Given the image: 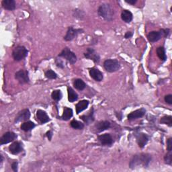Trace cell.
Here are the masks:
<instances>
[{"instance_id":"obj_1","label":"cell","mask_w":172,"mask_h":172,"mask_svg":"<svg viewBox=\"0 0 172 172\" xmlns=\"http://www.w3.org/2000/svg\"><path fill=\"white\" fill-rule=\"evenodd\" d=\"M151 160V156L149 154L141 153L139 155H135L131 159L129 166L130 168H134L138 166L147 167L150 164Z\"/></svg>"},{"instance_id":"obj_2","label":"cell","mask_w":172,"mask_h":172,"mask_svg":"<svg viewBox=\"0 0 172 172\" xmlns=\"http://www.w3.org/2000/svg\"><path fill=\"white\" fill-rule=\"evenodd\" d=\"M98 12L99 16H101L107 21H111L113 19L114 12H113L112 8L109 4H102L99 7Z\"/></svg>"},{"instance_id":"obj_3","label":"cell","mask_w":172,"mask_h":172,"mask_svg":"<svg viewBox=\"0 0 172 172\" xmlns=\"http://www.w3.org/2000/svg\"><path fill=\"white\" fill-rule=\"evenodd\" d=\"M28 50L23 46H18L16 47L12 52L13 58L15 61H20L23 60L28 55Z\"/></svg>"},{"instance_id":"obj_4","label":"cell","mask_w":172,"mask_h":172,"mask_svg":"<svg viewBox=\"0 0 172 172\" xmlns=\"http://www.w3.org/2000/svg\"><path fill=\"white\" fill-rule=\"evenodd\" d=\"M104 69L110 73L117 71L120 69V63L116 59H107L104 63Z\"/></svg>"},{"instance_id":"obj_5","label":"cell","mask_w":172,"mask_h":172,"mask_svg":"<svg viewBox=\"0 0 172 172\" xmlns=\"http://www.w3.org/2000/svg\"><path fill=\"white\" fill-rule=\"evenodd\" d=\"M58 57L65 58V59L69 61L71 64H74L77 61V57L75 55V54L73 52H72L71 50L67 47L63 50L62 52L59 54V55H58Z\"/></svg>"},{"instance_id":"obj_6","label":"cell","mask_w":172,"mask_h":172,"mask_svg":"<svg viewBox=\"0 0 172 172\" xmlns=\"http://www.w3.org/2000/svg\"><path fill=\"white\" fill-rule=\"evenodd\" d=\"M16 79L22 84L27 83L29 82V77L28 71L24 70H20L15 74Z\"/></svg>"},{"instance_id":"obj_7","label":"cell","mask_w":172,"mask_h":172,"mask_svg":"<svg viewBox=\"0 0 172 172\" xmlns=\"http://www.w3.org/2000/svg\"><path fill=\"white\" fill-rule=\"evenodd\" d=\"M17 139V134L13 132H7L4 134L2 137L0 139V144L3 145V144H8L10 142L14 141Z\"/></svg>"},{"instance_id":"obj_8","label":"cell","mask_w":172,"mask_h":172,"mask_svg":"<svg viewBox=\"0 0 172 172\" xmlns=\"http://www.w3.org/2000/svg\"><path fill=\"white\" fill-rule=\"evenodd\" d=\"M81 32H83V30L74 29L73 27H69V28H68L64 39L66 41H71V40H73L79 34L81 33Z\"/></svg>"},{"instance_id":"obj_9","label":"cell","mask_w":172,"mask_h":172,"mask_svg":"<svg viewBox=\"0 0 172 172\" xmlns=\"http://www.w3.org/2000/svg\"><path fill=\"white\" fill-rule=\"evenodd\" d=\"M84 56L85 58L92 60L94 63H99L100 57L98 54L95 51V50L91 48H88L86 50V52L84 53Z\"/></svg>"},{"instance_id":"obj_10","label":"cell","mask_w":172,"mask_h":172,"mask_svg":"<svg viewBox=\"0 0 172 172\" xmlns=\"http://www.w3.org/2000/svg\"><path fill=\"white\" fill-rule=\"evenodd\" d=\"M162 37H164L162 30L160 31H152L151 33H149L147 36V38L150 43H155L160 40Z\"/></svg>"},{"instance_id":"obj_11","label":"cell","mask_w":172,"mask_h":172,"mask_svg":"<svg viewBox=\"0 0 172 172\" xmlns=\"http://www.w3.org/2000/svg\"><path fill=\"white\" fill-rule=\"evenodd\" d=\"M98 141L104 146H111L113 143V139L110 134H104L98 137Z\"/></svg>"},{"instance_id":"obj_12","label":"cell","mask_w":172,"mask_h":172,"mask_svg":"<svg viewBox=\"0 0 172 172\" xmlns=\"http://www.w3.org/2000/svg\"><path fill=\"white\" fill-rule=\"evenodd\" d=\"M9 151L13 154V155H18L20 153L23 151V147H22V144L20 142L16 141L13 142L11 145L9 147Z\"/></svg>"},{"instance_id":"obj_13","label":"cell","mask_w":172,"mask_h":172,"mask_svg":"<svg viewBox=\"0 0 172 172\" xmlns=\"http://www.w3.org/2000/svg\"><path fill=\"white\" fill-rule=\"evenodd\" d=\"M30 117V112L28 109H24L19 112L18 114L16 117L15 122L16 123H19L21 121L28 120Z\"/></svg>"},{"instance_id":"obj_14","label":"cell","mask_w":172,"mask_h":172,"mask_svg":"<svg viewBox=\"0 0 172 172\" xmlns=\"http://www.w3.org/2000/svg\"><path fill=\"white\" fill-rule=\"evenodd\" d=\"M146 113V110L144 108H142L141 109H138L134 112H132L128 115L129 120H133L135 119H139V118L143 117Z\"/></svg>"},{"instance_id":"obj_15","label":"cell","mask_w":172,"mask_h":172,"mask_svg":"<svg viewBox=\"0 0 172 172\" xmlns=\"http://www.w3.org/2000/svg\"><path fill=\"white\" fill-rule=\"evenodd\" d=\"M89 75L92 78L97 81H101L104 78L102 72L96 68H92L89 69Z\"/></svg>"},{"instance_id":"obj_16","label":"cell","mask_w":172,"mask_h":172,"mask_svg":"<svg viewBox=\"0 0 172 172\" xmlns=\"http://www.w3.org/2000/svg\"><path fill=\"white\" fill-rule=\"evenodd\" d=\"M37 117L41 124H45L50 121V118L47 112L42 110H38L37 112Z\"/></svg>"},{"instance_id":"obj_17","label":"cell","mask_w":172,"mask_h":172,"mask_svg":"<svg viewBox=\"0 0 172 172\" xmlns=\"http://www.w3.org/2000/svg\"><path fill=\"white\" fill-rule=\"evenodd\" d=\"M149 141V137L146 134H139L137 137V141L140 148H143L146 145Z\"/></svg>"},{"instance_id":"obj_18","label":"cell","mask_w":172,"mask_h":172,"mask_svg":"<svg viewBox=\"0 0 172 172\" xmlns=\"http://www.w3.org/2000/svg\"><path fill=\"white\" fill-rule=\"evenodd\" d=\"M89 101L84 99V100H81L79 102L76 104V113L77 114H79L82 111L85 110L86 108H87L89 106Z\"/></svg>"},{"instance_id":"obj_19","label":"cell","mask_w":172,"mask_h":172,"mask_svg":"<svg viewBox=\"0 0 172 172\" xmlns=\"http://www.w3.org/2000/svg\"><path fill=\"white\" fill-rule=\"evenodd\" d=\"M110 127V123L108 121H101L96 125V129L98 133H101Z\"/></svg>"},{"instance_id":"obj_20","label":"cell","mask_w":172,"mask_h":172,"mask_svg":"<svg viewBox=\"0 0 172 172\" xmlns=\"http://www.w3.org/2000/svg\"><path fill=\"white\" fill-rule=\"evenodd\" d=\"M133 13L127 10H124L122 12L121 18L126 23H130L133 20Z\"/></svg>"},{"instance_id":"obj_21","label":"cell","mask_w":172,"mask_h":172,"mask_svg":"<svg viewBox=\"0 0 172 172\" xmlns=\"http://www.w3.org/2000/svg\"><path fill=\"white\" fill-rule=\"evenodd\" d=\"M2 6L7 10H13L16 8V2L14 0H3Z\"/></svg>"},{"instance_id":"obj_22","label":"cell","mask_w":172,"mask_h":172,"mask_svg":"<svg viewBox=\"0 0 172 172\" xmlns=\"http://www.w3.org/2000/svg\"><path fill=\"white\" fill-rule=\"evenodd\" d=\"M68 99L70 102H74L78 99V95L71 88H67Z\"/></svg>"},{"instance_id":"obj_23","label":"cell","mask_w":172,"mask_h":172,"mask_svg":"<svg viewBox=\"0 0 172 172\" xmlns=\"http://www.w3.org/2000/svg\"><path fill=\"white\" fill-rule=\"evenodd\" d=\"M80 119H82L84 123L87 124H89L91 123H93L94 120V108L91 110V112H89V114L88 115H83L80 117Z\"/></svg>"},{"instance_id":"obj_24","label":"cell","mask_w":172,"mask_h":172,"mask_svg":"<svg viewBox=\"0 0 172 172\" xmlns=\"http://www.w3.org/2000/svg\"><path fill=\"white\" fill-rule=\"evenodd\" d=\"M73 116V110L71 108L65 107L63 110V114L62 115V119L63 120H69Z\"/></svg>"},{"instance_id":"obj_25","label":"cell","mask_w":172,"mask_h":172,"mask_svg":"<svg viewBox=\"0 0 172 172\" xmlns=\"http://www.w3.org/2000/svg\"><path fill=\"white\" fill-rule=\"evenodd\" d=\"M35 127V124L31 121H27L22 124L20 128L22 130L25 131V132H28L31 130H33Z\"/></svg>"},{"instance_id":"obj_26","label":"cell","mask_w":172,"mask_h":172,"mask_svg":"<svg viewBox=\"0 0 172 172\" xmlns=\"http://www.w3.org/2000/svg\"><path fill=\"white\" fill-rule=\"evenodd\" d=\"M73 85H74V87L77 89L80 90V91H82V90H83L86 87V85H85V82L81 79H75L74 83H73Z\"/></svg>"},{"instance_id":"obj_27","label":"cell","mask_w":172,"mask_h":172,"mask_svg":"<svg viewBox=\"0 0 172 172\" xmlns=\"http://www.w3.org/2000/svg\"><path fill=\"white\" fill-rule=\"evenodd\" d=\"M157 56L159 57L161 60L162 61H166L167 59V56L165 54V48L164 47H159L157 49Z\"/></svg>"},{"instance_id":"obj_28","label":"cell","mask_w":172,"mask_h":172,"mask_svg":"<svg viewBox=\"0 0 172 172\" xmlns=\"http://www.w3.org/2000/svg\"><path fill=\"white\" fill-rule=\"evenodd\" d=\"M71 126L74 129L77 130H81L84 127V124L81 123L79 121H78L76 120H73L71 123Z\"/></svg>"},{"instance_id":"obj_29","label":"cell","mask_w":172,"mask_h":172,"mask_svg":"<svg viewBox=\"0 0 172 172\" xmlns=\"http://www.w3.org/2000/svg\"><path fill=\"white\" fill-rule=\"evenodd\" d=\"M51 97L56 102L61 100V99L63 97V94H62V92H61V90L58 89V90H55V91H53L51 94Z\"/></svg>"},{"instance_id":"obj_30","label":"cell","mask_w":172,"mask_h":172,"mask_svg":"<svg viewBox=\"0 0 172 172\" xmlns=\"http://www.w3.org/2000/svg\"><path fill=\"white\" fill-rule=\"evenodd\" d=\"M160 123L161 124H167L171 127V126H172V117H171V116H164L163 118H161Z\"/></svg>"},{"instance_id":"obj_31","label":"cell","mask_w":172,"mask_h":172,"mask_svg":"<svg viewBox=\"0 0 172 172\" xmlns=\"http://www.w3.org/2000/svg\"><path fill=\"white\" fill-rule=\"evenodd\" d=\"M45 76L46 78L49 79H55L57 78V75L55 71H53L51 69H49L45 72Z\"/></svg>"},{"instance_id":"obj_32","label":"cell","mask_w":172,"mask_h":172,"mask_svg":"<svg viewBox=\"0 0 172 172\" xmlns=\"http://www.w3.org/2000/svg\"><path fill=\"white\" fill-rule=\"evenodd\" d=\"M164 160L165 164L168 165H171L172 163V154L171 151H168V153H167V155L164 157Z\"/></svg>"},{"instance_id":"obj_33","label":"cell","mask_w":172,"mask_h":172,"mask_svg":"<svg viewBox=\"0 0 172 172\" xmlns=\"http://www.w3.org/2000/svg\"><path fill=\"white\" fill-rule=\"evenodd\" d=\"M167 149L168 151H171L172 150V139L169 138L167 141Z\"/></svg>"},{"instance_id":"obj_34","label":"cell","mask_w":172,"mask_h":172,"mask_svg":"<svg viewBox=\"0 0 172 172\" xmlns=\"http://www.w3.org/2000/svg\"><path fill=\"white\" fill-rule=\"evenodd\" d=\"M165 101L168 104H172V95L169 94L165 96Z\"/></svg>"},{"instance_id":"obj_35","label":"cell","mask_w":172,"mask_h":172,"mask_svg":"<svg viewBox=\"0 0 172 172\" xmlns=\"http://www.w3.org/2000/svg\"><path fill=\"white\" fill-rule=\"evenodd\" d=\"M18 162L17 161H15V162H13L12 163V169H13V171H18Z\"/></svg>"},{"instance_id":"obj_36","label":"cell","mask_w":172,"mask_h":172,"mask_svg":"<svg viewBox=\"0 0 172 172\" xmlns=\"http://www.w3.org/2000/svg\"><path fill=\"white\" fill-rule=\"evenodd\" d=\"M56 65L59 68H61V69H63V68H64V65H63V63L61 60H59V59H57L56 61Z\"/></svg>"},{"instance_id":"obj_37","label":"cell","mask_w":172,"mask_h":172,"mask_svg":"<svg viewBox=\"0 0 172 172\" xmlns=\"http://www.w3.org/2000/svg\"><path fill=\"white\" fill-rule=\"evenodd\" d=\"M47 137H48V140L49 141H51V139H52V137H53V132L51 130H49L48 131V132L47 133Z\"/></svg>"},{"instance_id":"obj_38","label":"cell","mask_w":172,"mask_h":172,"mask_svg":"<svg viewBox=\"0 0 172 172\" xmlns=\"http://www.w3.org/2000/svg\"><path fill=\"white\" fill-rule=\"evenodd\" d=\"M132 37H133V33H131V32H127V33H126L124 35L125 38H129Z\"/></svg>"},{"instance_id":"obj_39","label":"cell","mask_w":172,"mask_h":172,"mask_svg":"<svg viewBox=\"0 0 172 172\" xmlns=\"http://www.w3.org/2000/svg\"><path fill=\"white\" fill-rule=\"evenodd\" d=\"M125 2L129 4H131V5H134L137 3V0H126Z\"/></svg>"}]
</instances>
